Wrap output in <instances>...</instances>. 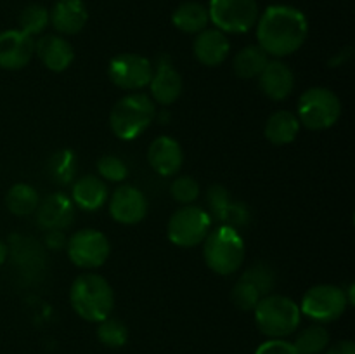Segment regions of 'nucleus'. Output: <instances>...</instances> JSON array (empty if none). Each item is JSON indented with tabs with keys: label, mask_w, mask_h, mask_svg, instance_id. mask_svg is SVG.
I'll return each instance as SVG.
<instances>
[{
	"label": "nucleus",
	"mask_w": 355,
	"mask_h": 354,
	"mask_svg": "<svg viewBox=\"0 0 355 354\" xmlns=\"http://www.w3.org/2000/svg\"><path fill=\"white\" fill-rule=\"evenodd\" d=\"M66 253L73 266L83 271H94L110 259L111 243L99 229H80L66 239Z\"/></svg>",
	"instance_id": "10"
},
{
	"label": "nucleus",
	"mask_w": 355,
	"mask_h": 354,
	"mask_svg": "<svg viewBox=\"0 0 355 354\" xmlns=\"http://www.w3.org/2000/svg\"><path fill=\"white\" fill-rule=\"evenodd\" d=\"M241 278H245L250 283L255 285L263 297L269 295L270 292H272L274 285H276V273H274L272 267L266 262H259L250 266L248 269H245V273L241 274Z\"/></svg>",
	"instance_id": "34"
},
{
	"label": "nucleus",
	"mask_w": 355,
	"mask_h": 354,
	"mask_svg": "<svg viewBox=\"0 0 355 354\" xmlns=\"http://www.w3.org/2000/svg\"><path fill=\"white\" fill-rule=\"evenodd\" d=\"M148 87L149 97L153 99V103L159 104V106H170L179 99L184 89V82L168 56L158 58L156 65L153 66V76Z\"/></svg>",
	"instance_id": "13"
},
{
	"label": "nucleus",
	"mask_w": 355,
	"mask_h": 354,
	"mask_svg": "<svg viewBox=\"0 0 355 354\" xmlns=\"http://www.w3.org/2000/svg\"><path fill=\"white\" fill-rule=\"evenodd\" d=\"M231 52V42L227 35L217 28H205L193 42V54L200 65L215 68L225 62Z\"/></svg>",
	"instance_id": "19"
},
{
	"label": "nucleus",
	"mask_w": 355,
	"mask_h": 354,
	"mask_svg": "<svg viewBox=\"0 0 355 354\" xmlns=\"http://www.w3.org/2000/svg\"><path fill=\"white\" fill-rule=\"evenodd\" d=\"M300 121L293 111L277 110L267 118L263 135L274 146L291 144L300 134Z\"/></svg>",
	"instance_id": "22"
},
{
	"label": "nucleus",
	"mask_w": 355,
	"mask_h": 354,
	"mask_svg": "<svg viewBox=\"0 0 355 354\" xmlns=\"http://www.w3.org/2000/svg\"><path fill=\"white\" fill-rule=\"evenodd\" d=\"M210 23L222 33L241 35L255 28L260 9L257 0H210L208 3Z\"/></svg>",
	"instance_id": "8"
},
{
	"label": "nucleus",
	"mask_w": 355,
	"mask_h": 354,
	"mask_svg": "<svg viewBox=\"0 0 355 354\" xmlns=\"http://www.w3.org/2000/svg\"><path fill=\"white\" fill-rule=\"evenodd\" d=\"M97 176L106 183H123L128 177V167L120 156L104 155L96 163Z\"/></svg>",
	"instance_id": "33"
},
{
	"label": "nucleus",
	"mask_w": 355,
	"mask_h": 354,
	"mask_svg": "<svg viewBox=\"0 0 355 354\" xmlns=\"http://www.w3.org/2000/svg\"><path fill=\"white\" fill-rule=\"evenodd\" d=\"M107 210L113 221L123 226H135L148 215V198L139 187L132 184H121L107 198Z\"/></svg>",
	"instance_id": "12"
},
{
	"label": "nucleus",
	"mask_w": 355,
	"mask_h": 354,
	"mask_svg": "<svg viewBox=\"0 0 355 354\" xmlns=\"http://www.w3.org/2000/svg\"><path fill=\"white\" fill-rule=\"evenodd\" d=\"M17 24H19L21 31L35 38L47 30V26L51 24V14H49L47 7L42 3H30L21 10Z\"/></svg>",
	"instance_id": "28"
},
{
	"label": "nucleus",
	"mask_w": 355,
	"mask_h": 354,
	"mask_svg": "<svg viewBox=\"0 0 355 354\" xmlns=\"http://www.w3.org/2000/svg\"><path fill=\"white\" fill-rule=\"evenodd\" d=\"M255 354H298L293 342L284 339H269L257 347Z\"/></svg>",
	"instance_id": "36"
},
{
	"label": "nucleus",
	"mask_w": 355,
	"mask_h": 354,
	"mask_svg": "<svg viewBox=\"0 0 355 354\" xmlns=\"http://www.w3.org/2000/svg\"><path fill=\"white\" fill-rule=\"evenodd\" d=\"M326 354H355V344L352 340H338L326 349Z\"/></svg>",
	"instance_id": "38"
},
{
	"label": "nucleus",
	"mask_w": 355,
	"mask_h": 354,
	"mask_svg": "<svg viewBox=\"0 0 355 354\" xmlns=\"http://www.w3.org/2000/svg\"><path fill=\"white\" fill-rule=\"evenodd\" d=\"M201 245H203L205 264L215 274L231 276L238 273L245 262V239L241 233L234 228L224 224L211 228Z\"/></svg>",
	"instance_id": "3"
},
{
	"label": "nucleus",
	"mask_w": 355,
	"mask_h": 354,
	"mask_svg": "<svg viewBox=\"0 0 355 354\" xmlns=\"http://www.w3.org/2000/svg\"><path fill=\"white\" fill-rule=\"evenodd\" d=\"M49 14L52 28L62 37L80 33L89 21V10L83 0H58Z\"/></svg>",
	"instance_id": "21"
},
{
	"label": "nucleus",
	"mask_w": 355,
	"mask_h": 354,
	"mask_svg": "<svg viewBox=\"0 0 355 354\" xmlns=\"http://www.w3.org/2000/svg\"><path fill=\"white\" fill-rule=\"evenodd\" d=\"M269 59V56L259 45H246L241 51L236 52L234 59H232V69H234L236 76L243 80L259 78Z\"/></svg>",
	"instance_id": "24"
},
{
	"label": "nucleus",
	"mask_w": 355,
	"mask_h": 354,
	"mask_svg": "<svg viewBox=\"0 0 355 354\" xmlns=\"http://www.w3.org/2000/svg\"><path fill=\"white\" fill-rule=\"evenodd\" d=\"M45 245L51 250H62L66 246L64 231H45Z\"/></svg>",
	"instance_id": "37"
},
{
	"label": "nucleus",
	"mask_w": 355,
	"mask_h": 354,
	"mask_svg": "<svg viewBox=\"0 0 355 354\" xmlns=\"http://www.w3.org/2000/svg\"><path fill=\"white\" fill-rule=\"evenodd\" d=\"M259 87L270 101L288 99L295 90V73L281 59H269L263 71L259 75Z\"/></svg>",
	"instance_id": "17"
},
{
	"label": "nucleus",
	"mask_w": 355,
	"mask_h": 354,
	"mask_svg": "<svg viewBox=\"0 0 355 354\" xmlns=\"http://www.w3.org/2000/svg\"><path fill=\"white\" fill-rule=\"evenodd\" d=\"M35 54L42 65L54 73H62L75 61V49L62 35H42L35 42Z\"/></svg>",
	"instance_id": "18"
},
{
	"label": "nucleus",
	"mask_w": 355,
	"mask_h": 354,
	"mask_svg": "<svg viewBox=\"0 0 355 354\" xmlns=\"http://www.w3.org/2000/svg\"><path fill=\"white\" fill-rule=\"evenodd\" d=\"M75 208L68 194H47L35 210L37 224L44 231H66L75 221Z\"/></svg>",
	"instance_id": "14"
},
{
	"label": "nucleus",
	"mask_w": 355,
	"mask_h": 354,
	"mask_svg": "<svg viewBox=\"0 0 355 354\" xmlns=\"http://www.w3.org/2000/svg\"><path fill=\"white\" fill-rule=\"evenodd\" d=\"M260 298H263V295L260 294L259 288L253 283H250L248 280L239 276V280L236 281L234 287L231 290V301L239 311H253L257 307V304L260 302Z\"/></svg>",
	"instance_id": "30"
},
{
	"label": "nucleus",
	"mask_w": 355,
	"mask_h": 354,
	"mask_svg": "<svg viewBox=\"0 0 355 354\" xmlns=\"http://www.w3.org/2000/svg\"><path fill=\"white\" fill-rule=\"evenodd\" d=\"M7 257H9V246H7L6 243H3L2 239H0V267H2L3 264H6Z\"/></svg>",
	"instance_id": "39"
},
{
	"label": "nucleus",
	"mask_w": 355,
	"mask_h": 354,
	"mask_svg": "<svg viewBox=\"0 0 355 354\" xmlns=\"http://www.w3.org/2000/svg\"><path fill=\"white\" fill-rule=\"evenodd\" d=\"M148 163L158 176H177L184 163L182 146L170 135H159V137L153 139V142L149 144Z\"/></svg>",
	"instance_id": "16"
},
{
	"label": "nucleus",
	"mask_w": 355,
	"mask_h": 354,
	"mask_svg": "<svg viewBox=\"0 0 355 354\" xmlns=\"http://www.w3.org/2000/svg\"><path fill=\"white\" fill-rule=\"evenodd\" d=\"M172 24L182 33L198 35L210 24L208 7H205L200 2H194V0L182 2L173 10Z\"/></svg>",
	"instance_id": "23"
},
{
	"label": "nucleus",
	"mask_w": 355,
	"mask_h": 354,
	"mask_svg": "<svg viewBox=\"0 0 355 354\" xmlns=\"http://www.w3.org/2000/svg\"><path fill=\"white\" fill-rule=\"evenodd\" d=\"M295 115L309 130H328L342 117V101L328 87H311L298 99Z\"/></svg>",
	"instance_id": "6"
},
{
	"label": "nucleus",
	"mask_w": 355,
	"mask_h": 354,
	"mask_svg": "<svg viewBox=\"0 0 355 354\" xmlns=\"http://www.w3.org/2000/svg\"><path fill=\"white\" fill-rule=\"evenodd\" d=\"M111 83L125 92H141L149 85L153 76V62L135 52H121L107 65Z\"/></svg>",
	"instance_id": "11"
},
{
	"label": "nucleus",
	"mask_w": 355,
	"mask_h": 354,
	"mask_svg": "<svg viewBox=\"0 0 355 354\" xmlns=\"http://www.w3.org/2000/svg\"><path fill=\"white\" fill-rule=\"evenodd\" d=\"M47 174L52 183L59 186H66L75 180L76 174V156L71 149H59L49 158Z\"/></svg>",
	"instance_id": "26"
},
{
	"label": "nucleus",
	"mask_w": 355,
	"mask_h": 354,
	"mask_svg": "<svg viewBox=\"0 0 355 354\" xmlns=\"http://www.w3.org/2000/svg\"><path fill=\"white\" fill-rule=\"evenodd\" d=\"M73 311L89 323H99L114 309V292L110 281L94 271L80 274L69 287Z\"/></svg>",
	"instance_id": "2"
},
{
	"label": "nucleus",
	"mask_w": 355,
	"mask_h": 354,
	"mask_svg": "<svg viewBox=\"0 0 355 354\" xmlns=\"http://www.w3.org/2000/svg\"><path fill=\"white\" fill-rule=\"evenodd\" d=\"M35 56V38L24 31H0V68L17 71L30 65Z\"/></svg>",
	"instance_id": "15"
},
{
	"label": "nucleus",
	"mask_w": 355,
	"mask_h": 354,
	"mask_svg": "<svg viewBox=\"0 0 355 354\" xmlns=\"http://www.w3.org/2000/svg\"><path fill=\"white\" fill-rule=\"evenodd\" d=\"M71 201L83 212H97L107 203L110 187L99 176L85 174L71 183Z\"/></svg>",
	"instance_id": "20"
},
{
	"label": "nucleus",
	"mask_w": 355,
	"mask_h": 354,
	"mask_svg": "<svg viewBox=\"0 0 355 354\" xmlns=\"http://www.w3.org/2000/svg\"><path fill=\"white\" fill-rule=\"evenodd\" d=\"M257 328L269 339H284L298 330L302 321L300 305L291 297L269 294L253 309Z\"/></svg>",
	"instance_id": "5"
},
{
	"label": "nucleus",
	"mask_w": 355,
	"mask_h": 354,
	"mask_svg": "<svg viewBox=\"0 0 355 354\" xmlns=\"http://www.w3.org/2000/svg\"><path fill=\"white\" fill-rule=\"evenodd\" d=\"M97 339L103 346L110 349H120L128 342V326L121 319L107 316L106 319L97 323Z\"/></svg>",
	"instance_id": "29"
},
{
	"label": "nucleus",
	"mask_w": 355,
	"mask_h": 354,
	"mask_svg": "<svg viewBox=\"0 0 355 354\" xmlns=\"http://www.w3.org/2000/svg\"><path fill=\"white\" fill-rule=\"evenodd\" d=\"M329 340H331V337H329L326 326L314 323V325L307 326L297 333L293 346L298 354H321L328 349Z\"/></svg>",
	"instance_id": "27"
},
{
	"label": "nucleus",
	"mask_w": 355,
	"mask_h": 354,
	"mask_svg": "<svg viewBox=\"0 0 355 354\" xmlns=\"http://www.w3.org/2000/svg\"><path fill=\"white\" fill-rule=\"evenodd\" d=\"M205 201H207V208L205 210L210 214L211 221H222L225 210L231 205L232 198L229 194V189L222 184H211L207 189V194H205Z\"/></svg>",
	"instance_id": "32"
},
{
	"label": "nucleus",
	"mask_w": 355,
	"mask_h": 354,
	"mask_svg": "<svg viewBox=\"0 0 355 354\" xmlns=\"http://www.w3.org/2000/svg\"><path fill=\"white\" fill-rule=\"evenodd\" d=\"M200 183L191 176H177L170 183V196L180 205H193L200 198Z\"/></svg>",
	"instance_id": "31"
},
{
	"label": "nucleus",
	"mask_w": 355,
	"mask_h": 354,
	"mask_svg": "<svg viewBox=\"0 0 355 354\" xmlns=\"http://www.w3.org/2000/svg\"><path fill=\"white\" fill-rule=\"evenodd\" d=\"M259 47L269 58L295 54L309 37L307 16L293 6H269L255 24Z\"/></svg>",
	"instance_id": "1"
},
{
	"label": "nucleus",
	"mask_w": 355,
	"mask_h": 354,
	"mask_svg": "<svg viewBox=\"0 0 355 354\" xmlns=\"http://www.w3.org/2000/svg\"><path fill=\"white\" fill-rule=\"evenodd\" d=\"M210 214L198 205H182L177 208L166 224V236L170 243L180 248H193L201 245L211 231Z\"/></svg>",
	"instance_id": "7"
},
{
	"label": "nucleus",
	"mask_w": 355,
	"mask_h": 354,
	"mask_svg": "<svg viewBox=\"0 0 355 354\" xmlns=\"http://www.w3.org/2000/svg\"><path fill=\"white\" fill-rule=\"evenodd\" d=\"M250 222V210L245 203H239V201H231L229 208L225 210L224 217H222L220 224L229 226V228H234L238 229L243 228Z\"/></svg>",
	"instance_id": "35"
},
{
	"label": "nucleus",
	"mask_w": 355,
	"mask_h": 354,
	"mask_svg": "<svg viewBox=\"0 0 355 354\" xmlns=\"http://www.w3.org/2000/svg\"><path fill=\"white\" fill-rule=\"evenodd\" d=\"M156 118V104L144 92H130L111 108L110 127L120 141L141 137Z\"/></svg>",
	"instance_id": "4"
},
{
	"label": "nucleus",
	"mask_w": 355,
	"mask_h": 354,
	"mask_svg": "<svg viewBox=\"0 0 355 354\" xmlns=\"http://www.w3.org/2000/svg\"><path fill=\"white\" fill-rule=\"evenodd\" d=\"M349 307L345 292L342 287L331 283L314 285L304 294L300 302L302 316H307L314 323L324 325L342 318Z\"/></svg>",
	"instance_id": "9"
},
{
	"label": "nucleus",
	"mask_w": 355,
	"mask_h": 354,
	"mask_svg": "<svg viewBox=\"0 0 355 354\" xmlns=\"http://www.w3.org/2000/svg\"><path fill=\"white\" fill-rule=\"evenodd\" d=\"M38 203H40V196H38L37 189L26 183L14 184L6 194L7 210L17 217H28V215L35 214Z\"/></svg>",
	"instance_id": "25"
}]
</instances>
